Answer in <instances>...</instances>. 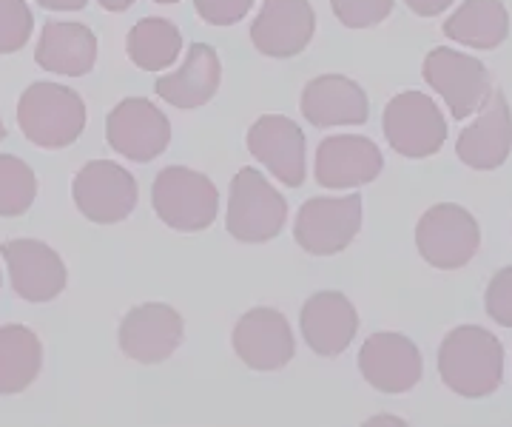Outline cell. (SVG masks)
<instances>
[{
  "label": "cell",
  "instance_id": "cell-1",
  "mask_svg": "<svg viewBox=\"0 0 512 427\" xmlns=\"http://www.w3.org/2000/svg\"><path fill=\"white\" fill-rule=\"evenodd\" d=\"M439 373L447 388L464 399H484L504 379V348L481 325H458L439 348Z\"/></svg>",
  "mask_w": 512,
  "mask_h": 427
},
{
  "label": "cell",
  "instance_id": "cell-2",
  "mask_svg": "<svg viewBox=\"0 0 512 427\" xmlns=\"http://www.w3.org/2000/svg\"><path fill=\"white\" fill-rule=\"evenodd\" d=\"M18 126L40 149H69L86 129V103L69 86L32 83L20 94Z\"/></svg>",
  "mask_w": 512,
  "mask_h": 427
},
{
  "label": "cell",
  "instance_id": "cell-3",
  "mask_svg": "<svg viewBox=\"0 0 512 427\" xmlns=\"http://www.w3.org/2000/svg\"><path fill=\"white\" fill-rule=\"evenodd\" d=\"M151 205L168 228L197 234L211 228L220 211V191L200 171L185 166H168L151 186Z\"/></svg>",
  "mask_w": 512,
  "mask_h": 427
},
{
  "label": "cell",
  "instance_id": "cell-4",
  "mask_svg": "<svg viewBox=\"0 0 512 427\" xmlns=\"http://www.w3.org/2000/svg\"><path fill=\"white\" fill-rule=\"evenodd\" d=\"M288 220V200L256 168H239L228 188L225 228L245 245L276 240Z\"/></svg>",
  "mask_w": 512,
  "mask_h": 427
},
{
  "label": "cell",
  "instance_id": "cell-5",
  "mask_svg": "<svg viewBox=\"0 0 512 427\" xmlns=\"http://www.w3.org/2000/svg\"><path fill=\"white\" fill-rule=\"evenodd\" d=\"M481 245V228L476 217L456 203H439L427 208L416 225V248L421 260L441 271H456L476 257Z\"/></svg>",
  "mask_w": 512,
  "mask_h": 427
},
{
  "label": "cell",
  "instance_id": "cell-6",
  "mask_svg": "<svg viewBox=\"0 0 512 427\" xmlns=\"http://www.w3.org/2000/svg\"><path fill=\"white\" fill-rule=\"evenodd\" d=\"M384 137L407 160L439 154L447 140V120L433 97L421 92L396 94L384 109Z\"/></svg>",
  "mask_w": 512,
  "mask_h": 427
},
{
  "label": "cell",
  "instance_id": "cell-7",
  "mask_svg": "<svg viewBox=\"0 0 512 427\" xmlns=\"http://www.w3.org/2000/svg\"><path fill=\"white\" fill-rule=\"evenodd\" d=\"M362 228V197H313L299 208L293 237L302 251L313 257L342 254Z\"/></svg>",
  "mask_w": 512,
  "mask_h": 427
},
{
  "label": "cell",
  "instance_id": "cell-8",
  "mask_svg": "<svg viewBox=\"0 0 512 427\" xmlns=\"http://www.w3.org/2000/svg\"><path fill=\"white\" fill-rule=\"evenodd\" d=\"M424 80L433 92L444 97L456 120H467L470 114L481 112L484 103L493 97L487 66L447 46H439L424 57Z\"/></svg>",
  "mask_w": 512,
  "mask_h": 427
},
{
  "label": "cell",
  "instance_id": "cell-9",
  "mask_svg": "<svg viewBox=\"0 0 512 427\" xmlns=\"http://www.w3.org/2000/svg\"><path fill=\"white\" fill-rule=\"evenodd\" d=\"M137 194L134 174L114 160H92L74 174L72 200L89 223H123L137 205Z\"/></svg>",
  "mask_w": 512,
  "mask_h": 427
},
{
  "label": "cell",
  "instance_id": "cell-10",
  "mask_svg": "<svg viewBox=\"0 0 512 427\" xmlns=\"http://www.w3.org/2000/svg\"><path fill=\"white\" fill-rule=\"evenodd\" d=\"M106 140L126 160L151 163L168 149L171 123L146 97H126L106 117Z\"/></svg>",
  "mask_w": 512,
  "mask_h": 427
},
{
  "label": "cell",
  "instance_id": "cell-11",
  "mask_svg": "<svg viewBox=\"0 0 512 427\" xmlns=\"http://www.w3.org/2000/svg\"><path fill=\"white\" fill-rule=\"evenodd\" d=\"M0 257L9 268L12 291L26 302H52L66 291V262L52 245L40 240H6L0 242Z\"/></svg>",
  "mask_w": 512,
  "mask_h": 427
},
{
  "label": "cell",
  "instance_id": "cell-12",
  "mask_svg": "<svg viewBox=\"0 0 512 427\" xmlns=\"http://www.w3.org/2000/svg\"><path fill=\"white\" fill-rule=\"evenodd\" d=\"M183 316L165 302H143L120 322V351L140 365H160L183 342Z\"/></svg>",
  "mask_w": 512,
  "mask_h": 427
},
{
  "label": "cell",
  "instance_id": "cell-13",
  "mask_svg": "<svg viewBox=\"0 0 512 427\" xmlns=\"http://www.w3.org/2000/svg\"><path fill=\"white\" fill-rule=\"evenodd\" d=\"M359 371L379 393H407L421 382L424 362L413 339L396 331L373 334L359 351Z\"/></svg>",
  "mask_w": 512,
  "mask_h": 427
},
{
  "label": "cell",
  "instance_id": "cell-14",
  "mask_svg": "<svg viewBox=\"0 0 512 427\" xmlns=\"http://www.w3.org/2000/svg\"><path fill=\"white\" fill-rule=\"evenodd\" d=\"M384 157L379 146L359 134H333L316 149V183L330 191L359 188L382 174Z\"/></svg>",
  "mask_w": 512,
  "mask_h": 427
},
{
  "label": "cell",
  "instance_id": "cell-15",
  "mask_svg": "<svg viewBox=\"0 0 512 427\" xmlns=\"http://www.w3.org/2000/svg\"><path fill=\"white\" fill-rule=\"evenodd\" d=\"M316 32V15L308 0H265L259 18L251 23V40L259 55L285 57L302 55Z\"/></svg>",
  "mask_w": 512,
  "mask_h": 427
},
{
  "label": "cell",
  "instance_id": "cell-16",
  "mask_svg": "<svg viewBox=\"0 0 512 427\" xmlns=\"http://www.w3.org/2000/svg\"><path fill=\"white\" fill-rule=\"evenodd\" d=\"M305 149V131L282 114H265L248 131V151L288 188L305 183Z\"/></svg>",
  "mask_w": 512,
  "mask_h": 427
},
{
  "label": "cell",
  "instance_id": "cell-17",
  "mask_svg": "<svg viewBox=\"0 0 512 427\" xmlns=\"http://www.w3.org/2000/svg\"><path fill=\"white\" fill-rule=\"evenodd\" d=\"M231 342L251 371H282L296 353L291 325L276 308H251L237 322Z\"/></svg>",
  "mask_w": 512,
  "mask_h": 427
},
{
  "label": "cell",
  "instance_id": "cell-18",
  "mask_svg": "<svg viewBox=\"0 0 512 427\" xmlns=\"http://www.w3.org/2000/svg\"><path fill=\"white\" fill-rule=\"evenodd\" d=\"M299 109H302V117L316 129L362 126L370 117L365 89L345 75L313 77L302 89Z\"/></svg>",
  "mask_w": 512,
  "mask_h": 427
},
{
  "label": "cell",
  "instance_id": "cell-19",
  "mask_svg": "<svg viewBox=\"0 0 512 427\" xmlns=\"http://www.w3.org/2000/svg\"><path fill=\"white\" fill-rule=\"evenodd\" d=\"M299 328L313 353L333 359L350 348L353 336L359 331V314L345 294L319 291L302 305Z\"/></svg>",
  "mask_w": 512,
  "mask_h": 427
},
{
  "label": "cell",
  "instance_id": "cell-20",
  "mask_svg": "<svg viewBox=\"0 0 512 427\" xmlns=\"http://www.w3.org/2000/svg\"><path fill=\"white\" fill-rule=\"evenodd\" d=\"M512 151V112L507 97L495 92L476 123H470L467 129L458 134L456 154L464 166L476 168V171H493L504 166Z\"/></svg>",
  "mask_w": 512,
  "mask_h": 427
},
{
  "label": "cell",
  "instance_id": "cell-21",
  "mask_svg": "<svg viewBox=\"0 0 512 427\" xmlns=\"http://www.w3.org/2000/svg\"><path fill=\"white\" fill-rule=\"evenodd\" d=\"M35 60L40 69H46L52 75H89L97 63V38L86 23L49 20L37 40Z\"/></svg>",
  "mask_w": 512,
  "mask_h": 427
},
{
  "label": "cell",
  "instance_id": "cell-22",
  "mask_svg": "<svg viewBox=\"0 0 512 427\" xmlns=\"http://www.w3.org/2000/svg\"><path fill=\"white\" fill-rule=\"evenodd\" d=\"M222 63L220 55L208 46V43H194L185 55V63L163 75L154 83L157 97H163L165 103H171L174 109H202L205 103L214 100V94L220 89Z\"/></svg>",
  "mask_w": 512,
  "mask_h": 427
},
{
  "label": "cell",
  "instance_id": "cell-23",
  "mask_svg": "<svg viewBox=\"0 0 512 427\" xmlns=\"http://www.w3.org/2000/svg\"><path fill=\"white\" fill-rule=\"evenodd\" d=\"M444 35L461 46L490 52L510 35V15L501 0H464L450 18L444 20Z\"/></svg>",
  "mask_w": 512,
  "mask_h": 427
},
{
  "label": "cell",
  "instance_id": "cell-24",
  "mask_svg": "<svg viewBox=\"0 0 512 427\" xmlns=\"http://www.w3.org/2000/svg\"><path fill=\"white\" fill-rule=\"evenodd\" d=\"M43 368L40 336L26 325L0 328V396H15L32 388Z\"/></svg>",
  "mask_w": 512,
  "mask_h": 427
},
{
  "label": "cell",
  "instance_id": "cell-25",
  "mask_svg": "<svg viewBox=\"0 0 512 427\" xmlns=\"http://www.w3.org/2000/svg\"><path fill=\"white\" fill-rule=\"evenodd\" d=\"M128 57L143 72H163L183 52L180 29L165 18H143L131 26L126 40Z\"/></svg>",
  "mask_w": 512,
  "mask_h": 427
},
{
  "label": "cell",
  "instance_id": "cell-26",
  "mask_svg": "<svg viewBox=\"0 0 512 427\" xmlns=\"http://www.w3.org/2000/svg\"><path fill=\"white\" fill-rule=\"evenodd\" d=\"M37 200V177L26 160L0 154V217H23Z\"/></svg>",
  "mask_w": 512,
  "mask_h": 427
},
{
  "label": "cell",
  "instance_id": "cell-27",
  "mask_svg": "<svg viewBox=\"0 0 512 427\" xmlns=\"http://www.w3.org/2000/svg\"><path fill=\"white\" fill-rule=\"evenodd\" d=\"M35 32V18L26 0H0V55L20 52Z\"/></svg>",
  "mask_w": 512,
  "mask_h": 427
},
{
  "label": "cell",
  "instance_id": "cell-28",
  "mask_svg": "<svg viewBox=\"0 0 512 427\" xmlns=\"http://www.w3.org/2000/svg\"><path fill=\"white\" fill-rule=\"evenodd\" d=\"M333 15L348 29H370L379 26L393 12V0H330Z\"/></svg>",
  "mask_w": 512,
  "mask_h": 427
},
{
  "label": "cell",
  "instance_id": "cell-29",
  "mask_svg": "<svg viewBox=\"0 0 512 427\" xmlns=\"http://www.w3.org/2000/svg\"><path fill=\"white\" fill-rule=\"evenodd\" d=\"M484 308L501 328H512V265L501 268L484 294Z\"/></svg>",
  "mask_w": 512,
  "mask_h": 427
},
{
  "label": "cell",
  "instance_id": "cell-30",
  "mask_svg": "<svg viewBox=\"0 0 512 427\" xmlns=\"http://www.w3.org/2000/svg\"><path fill=\"white\" fill-rule=\"evenodd\" d=\"M197 12L211 26H234L245 18L254 6V0H194Z\"/></svg>",
  "mask_w": 512,
  "mask_h": 427
},
{
  "label": "cell",
  "instance_id": "cell-31",
  "mask_svg": "<svg viewBox=\"0 0 512 427\" xmlns=\"http://www.w3.org/2000/svg\"><path fill=\"white\" fill-rule=\"evenodd\" d=\"M410 6V12H416L421 18H436L444 9H450L456 0H404Z\"/></svg>",
  "mask_w": 512,
  "mask_h": 427
},
{
  "label": "cell",
  "instance_id": "cell-32",
  "mask_svg": "<svg viewBox=\"0 0 512 427\" xmlns=\"http://www.w3.org/2000/svg\"><path fill=\"white\" fill-rule=\"evenodd\" d=\"M37 3L49 12H80L86 9L89 0H37Z\"/></svg>",
  "mask_w": 512,
  "mask_h": 427
},
{
  "label": "cell",
  "instance_id": "cell-33",
  "mask_svg": "<svg viewBox=\"0 0 512 427\" xmlns=\"http://www.w3.org/2000/svg\"><path fill=\"white\" fill-rule=\"evenodd\" d=\"M106 12H126L134 6V0H97Z\"/></svg>",
  "mask_w": 512,
  "mask_h": 427
},
{
  "label": "cell",
  "instance_id": "cell-34",
  "mask_svg": "<svg viewBox=\"0 0 512 427\" xmlns=\"http://www.w3.org/2000/svg\"><path fill=\"white\" fill-rule=\"evenodd\" d=\"M367 425H396L402 427L404 419H399V416H373V419H367Z\"/></svg>",
  "mask_w": 512,
  "mask_h": 427
},
{
  "label": "cell",
  "instance_id": "cell-35",
  "mask_svg": "<svg viewBox=\"0 0 512 427\" xmlns=\"http://www.w3.org/2000/svg\"><path fill=\"white\" fill-rule=\"evenodd\" d=\"M154 3H163V6H171V3H180V0H154Z\"/></svg>",
  "mask_w": 512,
  "mask_h": 427
},
{
  "label": "cell",
  "instance_id": "cell-36",
  "mask_svg": "<svg viewBox=\"0 0 512 427\" xmlns=\"http://www.w3.org/2000/svg\"><path fill=\"white\" fill-rule=\"evenodd\" d=\"M0 140H6V126H3V120H0Z\"/></svg>",
  "mask_w": 512,
  "mask_h": 427
},
{
  "label": "cell",
  "instance_id": "cell-37",
  "mask_svg": "<svg viewBox=\"0 0 512 427\" xmlns=\"http://www.w3.org/2000/svg\"><path fill=\"white\" fill-rule=\"evenodd\" d=\"M0 285H3V277H0Z\"/></svg>",
  "mask_w": 512,
  "mask_h": 427
}]
</instances>
